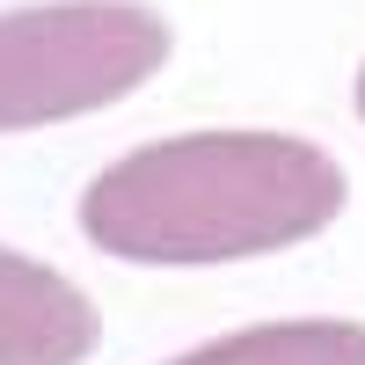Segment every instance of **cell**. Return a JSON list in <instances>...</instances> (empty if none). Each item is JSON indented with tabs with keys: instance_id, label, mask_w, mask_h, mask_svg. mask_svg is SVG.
Wrapping results in <instances>:
<instances>
[{
	"instance_id": "cell-1",
	"label": "cell",
	"mask_w": 365,
	"mask_h": 365,
	"mask_svg": "<svg viewBox=\"0 0 365 365\" xmlns=\"http://www.w3.org/2000/svg\"><path fill=\"white\" fill-rule=\"evenodd\" d=\"M344 168L292 132H182L132 146L81 190V234L139 270L278 256L336 227Z\"/></svg>"
},
{
	"instance_id": "cell-2",
	"label": "cell",
	"mask_w": 365,
	"mask_h": 365,
	"mask_svg": "<svg viewBox=\"0 0 365 365\" xmlns=\"http://www.w3.org/2000/svg\"><path fill=\"white\" fill-rule=\"evenodd\" d=\"M168 15L146 0H37L0 15V132L110 110L168 66Z\"/></svg>"
},
{
	"instance_id": "cell-3",
	"label": "cell",
	"mask_w": 365,
	"mask_h": 365,
	"mask_svg": "<svg viewBox=\"0 0 365 365\" xmlns=\"http://www.w3.org/2000/svg\"><path fill=\"white\" fill-rule=\"evenodd\" d=\"M103 322L73 278L0 241V365H81Z\"/></svg>"
},
{
	"instance_id": "cell-4",
	"label": "cell",
	"mask_w": 365,
	"mask_h": 365,
	"mask_svg": "<svg viewBox=\"0 0 365 365\" xmlns=\"http://www.w3.org/2000/svg\"><path fill=\"white\" fill-rule=\"evenodd\" d=\"M168 365H365V322H329V314L256 322V329H234V336L182 351Z\"/></svg>"
},
{
	"instance_id": "cell-5",
	"label": "cell",
	"mask_w": 365,
	"mask_h": 365,
	"mask_svg": "<svg viewBox=\"0 0 365 365\" xmlns=\"http://www.w3.org/2000/svg\"><path fill=\"white\" fill-rule=\"evenodd\" d=\"M358 117H365V66H358Z\"/></svg>"
}]
</instances>
